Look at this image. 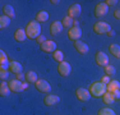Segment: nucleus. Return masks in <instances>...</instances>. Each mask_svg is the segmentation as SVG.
<instances>
[{
	"label": "nucleus",
	"mask_w": 120,
	"mask_h": 115,
	"mask_svg": "<svg viewBox=\"0 0 120 115\" xmlns=\"http://www.w3.org/2000/svg\"><path fill=\"white\" fill-rule=\"evenodd\" d=\"M9 64H10V61L8 60L5 51L0 50V67H1V69H9Z\"/></svg>",
	"instance_id": "nucleus-16"
},
{
	"label": "nucleus",
	"mask_w": 120,
	"mask_h": 115,
	"mask_svg": "<svg viewBox=\"0 0 120 115\" xmlns=\"http://www.w3.org/2000/svg\"><path fill=\"white\" fill-rule=\"evenodd\" d=\"M93 31L97 33V34H104V33H109L111 31V27L110 24L104 21H98L93 24Z\"/></svg>",
	"instance_id": "nucleus-3"
},
{
	"label": "nucleus",
	"mask_w": 120,
	"mask_h": 115,
	"mask_svg": "<svg viewBox=\"0 0 120 115\" xmlns=\"http://www.w3.org/2000/svg\"><path fill=\"white\" fill-rule=\"evenodd\" d=\"M114 17H115L116 19H120V9H116L114 12Z\"/></svg>",
	"instance_id": "nucleus-37"
},
{
	"label": "nucleus",
	"mask_w": 120,
	"mask_h": 115,
	"mask_svg": "<svg viewBox=\"0 0 120 115\" xmlns=\"http://www.w3.org/2000/svg\"><path fill=\"white\" fill-rule=\"evenodd\" d=\"M15 79H18V80L24 79V74H23V73H18V74H15Z\"/></svg>",
	"instance_id": "nucleus-36"
},
{
	"label": "nucleus",
	"mask_w": 120,
	"mask_h": 115,
	"mask_svg": "<svg viewBox=\"0 0 120 115\" xmlns=\"http://www.w3.org/2000/svg\"><path fill=\"white\" fill-rule=\"evenodd\" d=\"M26 33H27V37L31 40L33 38H37V37L41 34V24H40L37 21H31L27 23V26H26L24 28Z\"/></svg>",
	"instance_id": "nucleus-1"
},
{
	"label": "nucleus",
	"mask_w": 120,
	"mask_h": 115,
	"mask_svg": "<svg viewBox=\"0 0 120 115\" xmlns=\"http://www.w3.org/2000/svg\"><path fill=\"white\" fill-rule=\"evenodd\" d=\"M52 58H54L55 61L61 63V61H64V53H63L61 50H56L52 53Z\"/></svg>",
	"instance_id": "nucleus-27"
},
{
	"label": "nucleus",
	"mask_w": 120,
	"mask_h": 115,
	"mask_svg": "<svg viewBox=\"0 0 120 115\" xmlns=\"http://www.w3.org/2000/svg\"><path fill=\"white\" fill-rule=\"evenodd\" d=\"M35 87H36L37 91L44 92V93H49V92L51 91L50 83H49L47 80H45V79H38V80L35 83Z\"/></svg>",
	"instance_id": "nucleus-6"
},
{
	"label": "nucleus",
	"mask_w": 120,
	"mask_h": 115,
	"mask_svg": "<svg viewBox=\"0 0 120 115\" xmlns=\"http://www.w3.org/2000/svg\"><path fill=\"white\" fill-rule=\"evenodd\" d=\"M95 59H96V63L100 65V67H104L105 68L109 64V56L105 53H102V51H97Z\"/></svg>",
	"instance_id": "nucleus-7"
},
{
	"label": "nucleus",
	"mask_w": 120,
	"mask_h": 115,
	"mask_svg": "<svg viewBox=\"0 0 120 115\" xmlns=\"http://www.w3.org/2000/svg\"><path fill=\"white\" fill-rule=\"evenodd\" d=\"M107 34H109V36H111V37H114V36H115V31H114V30H111V31H110V32H109Z\"/></svg>",
	"instance_id": "nucleus-38"
},
{
	"label": "nucleus",
	"mask_w": 120,
	"mask_h": 115,
	"mask_svg": "<svg viewBox=\"0 0 120 115\" xmlns=\"http://www.w3.org/2000/svg\"><path fill=\"white\" fill-rule=\"evenodd\" d=\"M105 73H106V76H109V77L114 76V74H116V68L111 64H107L106 67H105Z\"/></svg>",
	"instance_id": "nucleus-29"
},
{
	"label": "nucleus",
	"mask_w": 120,
	"mask_h": 115,
	"mask_svg": "<svg viewBox=\"0 0 120 115\" xmlns=\"http://www.w3.org/2000/svg\"><path fill=\"white\" fill-rule=\"evenodd\" d=\"M10 92H12V91H10V88H9V84L3 80L1 84H0V95H1L3 97H7V96H9V95H10Z\"/></svg>",
	"instance_id": "nucleus-22"
},
{
	"label": "nucleus",
	"mask_w": 120,
	"mask_h": 115,
	"mask_svg": "<svg viewBox=\"0 0 120 115\" xmlns=\"http://www.w3.org/2000/svg\"><path fill=\"white\" fill-rule=\"evenodd\" d=\"M116 90H120V83L116 79L110 80L109 84H107V92H111V93H112V92L116 91Z\"/></svg>",
	"instance_id": "nucleus-24"
},
{
	"label": "nucleus",
	"mask_w": 120,
	"mask_h": 115,
	"mask_svg": "<svg viewBox=\"0 0 120 115\" xmlns=\"http://www.w3.org/2000/svg\"><path fill=\"white\" fill-rule=\"evenodd\" d=\"M58 72L61 77H68L72 72V65L68 61H61L58 64Z\"/></svg>",
	"instance_id": "nucleus-4"
},
{
	"label": "nucleus",
	"mask_w": 120,
	"mask_h": 115,
	"mask_svg": "<svg viewBox=\"0 0 120 115\" xmlns=\"http://www.w3.org/2000/svg\"><path fill=\"white\" fill-rule=\"evenodd\" d=\"M81 12H82V7L79 4H72L69 8H68V15L70 18H77V17L81 15Z\"/></svg>",
	"instance_id": "nucleus-8"
},
{
	"label": "nucleus",
	"mask_w": 120,
	"mask_h": 115,
	"mask_svg": "<svg viewBox=\"0 0 120 115\" xmlns=\"http://www.w3.org/2000/svg\"><path fill=\"white\" fill-rule=\"evenodd\" d=\"M112 95H114V99H115V100H120V90L114 91Z\"/></svg>",
	"instance_id": "nucleus-35"
},
{
	"label": "nucleus",
	"mask_w": 120,
	"mask_h": 115,
	"mask_svg": "<svg viewBox=\"0 0 120 115\" xmlns=\"http://www.w3.org/2000/svg\"><path fill=\"white\" fill-rule=\"evenodd\" d=\"M22 69H23V67H22L21 63H18V61H10V64H9V70L12 72V73H14V74L22 73Z\"/></svg>",
	"instance_id": "nucleus-18"
},
{
	"label": "nucleus",
	"mask_w": 120,
	"mask_h": 115,
	"mask_svg": "<svg viewBox=\"0 0 120 115\" xmlns=\"http://www.w3.org/2000/svg\"><path fill=\"white\" fill-rule=\"evenodd\" d=\"M105 4H106L107 7H114V5L118 4V0H106V1H105Z\"/></svg>",
	"instance_id": "nucleus-33"
},
{
	"label": "nucleus",
	"mask_w": 120,
	"mask_h": 115,
	"mask_svg": "<svg viewBox=\"0 0 120 115\" xmlns=\"http://www.w3.org/2000/svg\"><path fill=\"white\" fill-rule=\"evenodd\" d=\"M102 101L106 104V105H112L114 101H115V99H114V95L111 93V92H106V93L102 96Z\"/></svg>",
	"instance_id": "nucleus-25"
},
{
	"label": "nucleus",
	"mask_w": 120,
	"mask_h": 115,
	"mask_svg": "<svg viewBox=\"0 0 120 115\" xmlns=\"http://www.w3.org/2000/svg\"><path fill=\"white\" fill-rule=\"evenodd\" d=\"M9 88H10V91L12 92H21V91H23V82H21V80H18V79H12V80H9Z\"/></svg>",
	"instance_id": "nucleus-12"
},
{
	"label": "nucleus",
	"mask_w": 120,
	"mask_h": 115,
	"mask_svg": "<svg viewBox=\"0 0 120 115\" xmlns=\"http://www.w3.org/2000/svg\"><path fill=\"white\" fill-rule=\"evenodd\" d=\"M9 24H10V18L3 14V15L0 17V28H7Z\"/></svg>",
	"instance_id": "nucleus-28"
},
{
	"label": "nucleus",
	"mask_w": 120,
	"mask_h": 115,
	"mask_svg": "<svg viewBox=\"0 0 120 115\" xmlns=\"http://www.w3.org/2000/svg\"><path fill=\"white\" fill-rule=\"evenodd\" d=\"M107 10H109V7L105 3H100V4H97L96 7H95V15L96 17H104L105 14L107 13Z\"/></svg>",
	"instance_id": "nucleus-11"
},
{
	"label": "nucleus",
	"mask_w": 120,
	"mask_h": 115,
	"mask_svg": "<svg viewBox=\"0 0 120 115\" xmlns=\"http://www.w3.org/2000/svg\"><path fill=\"white\" fill-rule=\"evenodd\" d=\"M88 91H90L91 96L98 99V97H102L107 92V84L102 83L101 80H100V82H93L92 84L90 86V90Z\"/></svg>",
	"instance_id": "nucleus-2"
},
{
	"label": "nucleus",
	"mask_w": 120,
	"mask_h": 115,
	"mask_svg": "<svg viewBox=\"0 0 120 115\" xmlns=\"http://www.w3.org/2000/svg\"><path fill=\"white\" fill-rule=\"evenodd\" d=\"M24 79H26V82H28V83H36L37 80V74L35 73L33 70H28L27 73H24Z\"/></svg>",
	"instance_id": "nucleus-19"
},
{
	"label": "nucleus",
	"mask_w": 120,
	"mask_h": 115,
	"mask_svg": "<svg viewBox=\"0 0 120 115\" xmlns=\"http://www.w3.org/2000/svg\"><path fill=\"white\" fill-rule=\"evenodd\" d=\"M75 95H77V99H78L79 101H83V102L88 101L90 97H91V93L87 88H78V90L75 91Z\"/></svg>",
	"instance_id": "nucleus-9"
},
{
	"label": "nucleus",
	"mask_w": 120,
	"mask_h": 115,
	"mask_svg": "<svg viewBox=\"0 0 120 115\" xmlns=\"http://www.w3.org/2000/svg\"><path fill=\"white\" fill-rule=\"evenodd\" d=\"M101 82L105 83V84H109V82H110V77H109V76H104L101 78Z\"/></svg>",
	"instance_id": "nucleus-34"
},
{
	"label": "nucleus",
	"mask_w": 120,
	"mask_h": 115,
	"mask_svg": "<svg viewBox=\"0 0 120 115\" xmlns=\"http://www.w3.org/2000/svg\"><path fill=\"white\" fill-rule=\"evenodd\" d=\"M3 13H4V15L9 17L10 19L14 18V15H15V13H14V8L10 4H7V5L3 7Z\"/></svg>",
	"instance_id": "nucleus-23"
},
{
	"label": "nucleus",
	"mask_w": 120,
	"mask_h": 115,
	"mask_svg": "<svg viewBox=\"0 0 120 115\" xmlns=\"http://www.w3.org/2000/svg\"><path fill=\"white\" fill-rule=\"evenodd\" d=\"M59 101H60V97L55 96V95H46L45 99H44L45 105H47V106H54V105H56Z\"/></svg>",
	"instance_id": "nucleus-15"
},
{
	"label": "nucleus",
	"mask_w": 120,
	"mask_h": 115,
	"mask_svg": "<svg viewBox=\"0 0 120 115\" xmlns=\"http://www.w3.org/2000/svg\"><path fill=\"white\" fill-rule=\"evenodd\" d=\"M98 115H116L115 111L110 107H102L98 110Z\"/></svg>",
	"instance_id": "nucleus-30"
},
{
	"label": "nucleus",
	"mask_w": 120,
	"mask_h": 115,
	"mask_svg": "<svg viewBox=\"0 0 120 115\" xmlns=\"http://www.w3.org/2000/svg\"><path fill=\"white\" fill-rule=\"evenodd\" d=\"M49 17H50V14H49L47 12L41 10V12H38V13L36 14V19H35V21H37L38 23H44V22L49 21Z\"/></svg>",
	"instance_id": "nucleus-20"
},
{
	"label": "nucleus",
	"mask_w": 120,
	"mask_h": 115,
	"mask_svg": "<svg viewBox=\"0 0 120 115\" xmlns=\"http://www.w3.org/2000/svg\"><path fill=\"white\" fill-rule=\"evenodd\" d=\"M40 47L45 53H54V51H56V44H55V41H51V40H49V41L46 40L44 44L40 45Z\"/></svg>",
	"instance_id": "nucleus-10"
},
{
	"label": "nucleus",
	"mask_w": 120,
	"mask_h": 115,
	"mask_svg": "<svg viewBox=\"0 0 120 115\" xmlns=\"http://www.w3.org/2000/svg\"><path fill=\"white\" fill-rule=\"evenodd\" d=\"M14 38L18 42H23V41H26V38H27V33H26L24 30L18 28V30H15V32H14Z\"/></svg>",
	"instance_id": "nucleus-17"
},
{
	"label": "nucleus",
	"mask_w": 120,
	"mask_h": 115,
	"mask_svg": "<svg viewBox=\"0 0 120 115\" xmlns=\"http://www.w3.org/2000/svg\"><path fill=\"white\" fill-rule=\"evenodd\" d=\"M8 76H9V74H8V69H1V72H0V78L4 80V79L8 78Z\"/></svg>",
	"instance_id": "nucleus-31"
},
{
	"label": "nucleus",
	"mask_w": 120,
	"mask_h": 115,
	"mask_svg": "<svg viewBox=\"0 0 120 115\" xmlns=\"http://www.w3.org/2000/svg\"><path fill=\"white\" fill-rule=\"evenodd\" d=\"M73 22H74V19L70 18L69 15H67V17H64V18H63L61 24H63V27H67L68 30H70V28L73 27Z\"/></svg>",
	"instance_id": "nucleus-26"
},
{
	"label": "nucleus",
	"mask_w": 120,
	"mask_h": 115,
	"mask_svg": "<svg viewBox=\"0 0 120 115\" xmlns=\"http://www.w3.org/2000/svg\"><path fill=\"white\" fill-rule=\"evenodd\" d=\"M82 37V28L79 27H72L70 30H68V38L72 41H78Z\"/></svg>",
	"instance_id": "nucleus-5"
},
{
	"label": "nucleus",
	"mask_w": 120,
	"mask_h": 115,
	"mask_svg": "<svg viewBox=\"0 0 120 115\" xmlns=\"http://www.w3.org/2000/svg\"><path fill=\"white\" fill-rule=\"evenodd\" d=\"M36 41H37V44H40V45H41V44H44V42L46 41V37H45L44 34H40V36L36 38Z\"/></svg>",
	"instance_id": "nucleus-32"
},
{
	"label": "nucleus",
	"mask_w": 120,
	"mask_h": 115,
	"mask_svg": "<svg viewBox=\"0 0 120 115\" xmlns=\"http://www.w3.org/2000/svg\"><path fill=\"white\" fill-rule=\"evenodd\" d=\"M50 3H51V4H54V5H56V4H59L60 1H59V0H51Z\"/></svg>",
	"instance_id": "nucleus-39"
},
{
	"label": "nucleus",
	"mask_w": 120,
	"mask_h": 115,
	"mask_svg": "<svg viewBox=\"0 0 120 115\" xmlns=\"http://www.w3.org/2000/svg\"><path fill=\"white\" fill-rule=\"evenodd\" d=\"M109 51H110V54L112 56L120 59V46L118 44H111L110 46H109Z\"/></svg>",
	"instance_id": "nucleus-21"
},
{
	"label": "nucleus",
	"mask_w": 120,
	"mask_h": 115,
	"mask_svg": "<svg viewBox=\"0 0 120 115\" xmlns=\"http://www.w3.org/2000/svg\"><path fill=\"white\" fill-rule=\"evenodd\" d=\"M74 47L78 51L79 54H87L88 53V45L83 42L82 40H78V41H74Z\"/></svg>",
	"instance_id": "nucleus-13"
},
{
	"label": "nucleus",
	"mask_w": 120,
	"mask_h": 115,
	"mask_svg": "<svg viewBox=\"0 0 120 115\" xmlns=\"http://www.w3.org/2000/svg\"><path fill=\"white\" fill-rule=\"evenodd\" d=\"M22 86H23V90H26V88L28 87V82H23V84H22Z\"/></svg>",
	"instance_id": "nucleus-40"
},
{
	"label": "nucleus",
	"mask_w": 120,
	"mask_h": 115,
	"mask_svg": "<svg viewBox=\"0 0 120 115\" xmlns=\"http://www.w3.org/2000/svg\"><path fill=\"white\" fill-rule=\"evenodd\" d=\"M61 30H63V24H61V22H59V21H55L50 24V34H52V36L59 34L61 32Z\"/></svg>",
	"instance_id": "nucleus-14"
}]
</instances>
